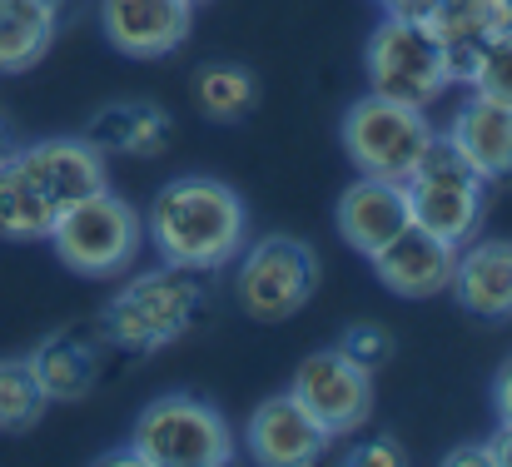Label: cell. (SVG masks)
<instances>
[{"mask_svg": "<svg viewBox=\"0 0 512 467\" xmlns=\"http://www.w3.org/2000/svg\"><path fill=\"white\" fill-rule=\"evenodd\" d=\"M423 25L433 30V40L443 45L448 60V80L453 85H473L483 50L512 30V0H443L438 10L423 15Z\"/></svg>", "mask_w": 512, "mask_h": 467, "instance_id": "7c38bea8", "label": "cell"}, {"mask_svg": "<svg viewBox=\"0 0 512 467\" xmlns=\"http://www.w3.org/2000/svg\"><path fill=\"white\" fill-rule=\"evenodd\" d=\"M368 264H373V274H378V284L388 294H398V299H438L453 284L458 244H448V239L408 224L383 249H373Z\"/></svg>", "mask_w": 512, "mask_h": 467, "instance_id": "30bf717a", "label": "cell"}, {"mask_svg": "<svg viewBox=\"0 0 512 467\" xmlns=\"http://www.w3.org/2000/svg\"><path fill=\"white\" fill-rule=\"evenodd\" d=\"M10 155V125H5V120H0V159Z\"/></svg>", "mask_w": 512, "mask_h": 467, "instance_id": "4dcf8cb0", "label": "cell"}, {"mask_svg": "<svg viewBox=\"0 0 512 467\" xmlns=\"http://www.w3.org/2000/svg\"><path fill=\"white\" fill-rule=\"evenodd\" d=\"M348 463L353 467H403L408 463V453H403V443H393V438H373V443L353 448Z\"/></svg>", "mask_w": 512, "mask_h": 467, "instance_id": "484cf974", "label": "cell"}, {"mask_svg": "<svg viewBox=\"0 0 512 467\" xmlns=\"http://www.w3.org/2000/svg\"><path fill=\"white\" fill-rule=\"evenodd\" d=\"M468 90L483 95V100H493V105H508L512 110V30H503V35L483 50L478 75H473Z\"/></svg>", "mask_w": 512, "mask_h": 467, "instance_id": "cb8c5ba5", "label": "cell"}, {"mask_svg": "<svg viewBox=\"0 0 512 467\" xmlns=\"http://www.w3.org/2000/svg\"><path fill=\"white\" fill-rule=\"evenodd\" d=\"M343 155L358 174L368 179H408L418 169V159L433 140V125H428V110L418 105H403V100H388V95H363L343 110Z\"/></svg>", "mask_w": 512, "mask_h": 467, "instance_id": "52a82bcc", "label": "cell"}, {"mask_svg": "<svg viewBox=\"0 0 512 467\" xmlns=\"http://www.w3.org/2000/svg\"><path fill=\"white\" fill-rule=\"evenodd\" d=\"M408 189V214L418 229L448 239V244H468L483 224V209H488V179L468 164V155L433 130L428 150L418 159V169L403 179Z\"/></svg>", "mask_w": 512, "mask_h": 467, "instance_id": "3957f363", "label": "cell"}, {"mask_svg": "<svg viewBox=\"0 0 512 467\" xmlns=\"http://www.w3.org/2000/svg\"><path fill=\"white\" fill-rule=\"evenodd\" d=\"M85 140L100 150V155H130V159H155L170 145V115L150 100H120V105H105Z\"/></svg>", "mask_w": 512, "mask_h": 467, "instance_id": "d6986e66", "label": "cell"}, {"mask_svg": "<svg viewBox=\"0 0 512 467\" xmlns=\"http://www.w3.org/2000/svg\"><path fill=\"white\" fill-rule=\"evenodd\" d=\"M244 443L264 467H309L329 453L334 438L309 418V408L294 393H279V398H264L254 408Z\"/></svg>", "mask_w": 512, "mask_h": 467, "instance_id": "4fadbf2b", "label": "cell"}, {"mask_svg": "<svg viewBox=\"0 0 512 467\" xmlns=\"http://www.w3.org/2000/svg\"><path fill=\"white\" fill-rule=\"evenodd\" d=\"M20 159L35 184L55 199V209L65 214L75 199L95 194V189H110V169H105V155L85 140V135H60V140H35V145H20L10 150Z\"/></svg>", "mask_w": 512, "mask_h": 467, "instance_id": "5bb4252c", "label": "cell"}, {"mask_svg": "<svg viewBox=\"0 0 512 467\" xmlns=\"http://www.w3.org/2000/svg\"><path fill=\"white\" fill-rule=\"evenodd\" d=\"M339 234L343 244L353 249V254H373V249H383L398 229H408L413 224V214H408V189L398 184V179H368V174H358L348 189H343L339 199Z\"/></svg>", "mask_w": 512, "mask_h": 467, "instance_id": "9a60e30c", "label": "cell"}, {"mask_svg": "<svg viewBox=\"0 0 512 467\" xmlns=\"http://www.w3.org/2000/svg\"><path fill=\"white\" fill-rule=\"evenodd\" d=\"M363 70H368V90L418 105L428 110L453 80H448V60L443 45L433 40V30L423 20L408 15H383L363 45Z\"/></svg>", "mask_w": 512, "mask_h": 467, "instance_id": "ba28073f", "label": "cell"}, {"mask_svg": "<svg viewBox=\"0 0 512 467\" xmlns=\"http://www.w3.org/2000/svg\"><path fill=\"white\" fill-rule=\"evenodd\" d=\"M443 463L448 467H493V453H488V443H473V448H453Z\"/></svg>", "mask_w": 512, "mask_h": 467, "instance_id": "83f0119b", "label": "cell"}, {"mask_svg": "<svg viewBox=\"0 0 512 467\" xmlns=\"http://www.w3.org/2000/svg\"><path fill=\"white\" fill-rule=\"evenodd\" d=\"M189 5H204V0H189Z\"/></svg>", "mask_w": 512, "mask_h": 467, "instance_id": "1f68e13d", "label": "cell"}, {"mask_svg": "<svg viewBox=\"0 0 512 467\" xmlns=\"http://www.w3.org/2000/svg\"><path fill=\"white\" fill-rule=\"evenodd\" d=\"M60 15H50L40 0H0V75L35 70L55 45Z\"/></svg>", "mask_w": 512, "mask_h": 467, "instance_id": "44dd1931", "label": "cell"}, {"mask_svg": "<svg viewBox=\"0 0 512 467\" xmlns=\"http://www.w3.org/2000/svg\"><path fill=\"white\" fill-rule=\"evenodd\" d=\"M145 239L155 244L160 264L184 274H214L234 264L249 244V209L234 184L209 174H179L150 199Z\"/></svg>", "mask_w": 512, "mask_h": 467, "instance_id": "6da1fadb", "label": "cell"}, {"mask_svg": "<svg viewBox=\"0 0 512 467\" xmlns=\"http://www.w3.org/2000/svg\"><path fill=\"white\" fill-rule=\"evenodd\" d=\"M50 244L60 254V264L80 279H115L140 259L145 244V219L135 204H125L115 189H95L85 199H75L55 229Z\"/></svg>", "mask_w": 512, "mask_h": 467, "instance_id": "277c9868", "label": "cell"}, {"mask_svg": "<svg viewBox=\"0 0 512 467\" xmlns=\"http://www.w3.org/2000/svg\"><path fill=\"white\" fill-rule=\"evenodd\" d=\"M254 100H259V85H254V75L244 70V65H204V70H194V105L209 115V120H219V125H234V120H244L249 110H254Z\"/></svg>", "mask_w": 512, "mask_h": 467, "instance_id": "7402d4cb", "label": "cell"}, {"mask_svg": "<svg viewBox=\"0 0 512 467\" xmlns=\"http://www.w3.org/2000/svg\"><path fill=\"white\" fill-rule=\"evenodd\" d=\"M130 448L145 467H224L234 463V433L224 413L194 393H165L135 418Z\"/></svg>", "mask_w": 512, "mask_h": 467, "instance_id": "5b68a950", "label": "cell"}, {"mask_svg": "<svg viewBox=\"0 0 512 467\" xmlns=\"http://www.w3.org/2000/svg\"><path fill=\"white\" fill-rule=\"evenodd\" d=\"M493 408H498V423H512V358L493 378Z\"/></svg>", "mask_w": 512, "mask_h": 467, "instance_id": "4316f807", "label": "cell"}, {"mask_svg": "<svg viewBox=\"0 0 512 467\" xmlns=\"http://www.w3.org/2000/svg\"><path fill=\"white\" fill-rule=\"evenodd\" d=\"M25 358H30V368H35L50 403H80L100 378V338H85L80 328L50 333Z\"/></svg>", "mask_w": 512, "mask_h": 467, "instance_id": "e0dca14e", "label": "cell"}, {"mask_svg": "<svg viewBox=\"0 0 512 467\" xmlns=\"http://www.w3.org/2000/svg\"><path fill=\"white\" fill-rule=\"evenodd\" d=\"M458 304L483 318V323H508L512 318V239H468V249H458L453 264V284Z\"/></svg>", "mask_w": 512, "mask_h": 467, "instance_id": "2e32d148", "label": "cell"}, {"mask_svg": "<svg viewBox=\"0 0 512 467\" xmlns=\"http://www.w3.org/2000/svg\"><path fill=\"white\" fill-rule=\"evenodd\" d=\"M50 398L30 358H0V433H30L45 418Z\"/></svg>", "mask_w": 512, "mask_h": 467, "instance_id": "603a6c76", "label": "cell"}, {"mask_svg": "<svg viewBox=\"0 0 512 467\" xmlns=\"http://www.w3.org/2000/svg\"><path fill=\"white\" fill-rule=\"evenodd\" d=\"M40 5H45V10H50V15H60V20H65V10H70V5H75V0H40Z\"/></svg>", "mask_w": 512, "mask_h": 467, "instance_id": "f546056e", "label": "cell"}, {"mask_svg": "<svg viewBox=\"0 0 512 467\" xmlns=\"http://www.w3.org/2000/svg\"><path fill=\"white\" fill-rule=\"evenodd\" d=\"M339 348L353 358V363H363L368 373H373L378 363L393 358V338H388V328H378V323H353V328L343 333Z\"/></svg>", "mask_w": 512, "mask_h": 467, "instance_id": "d4e9b609", "label": "cell"}, {"mask_svg": "<svg viewBox=\"0 0 512 467\" xmlns=\"http://www.w3.org/2000/svg\"><path fill=\"white\" fill-rule=\"evenodd\" d=\"M194 5L189 0H105L100 30L130 60H165L189 40Z\"/></svg>", "mask_w": 512, "mask_h": 467, "instance_id": "8fae6325", "label": "cell"}, {"mask_svg": "<svg viewBox=\"0 0 512 467\" xmlns=\"http://www.w3.org/2000/svg\"><path fill=\"white\" fill-rule=\"evenodd\" d=\"M204 313V284L199 274H184V269H150V274H135L100 318L105 328V343L120 348V353H160L179 343Z\"/></svg>", "mask_w": 512, "mask_h": 467, "instance_id": "7a4b0ae2", "label": "cell"}, {"mask_svg": "<svg viewBox=\"0 0 512 467\" xmlns=\"http://www.w3.org/2000/svg\"><path fill=\"white\" fill-rule=\"evenodd\" d=\"M319 289V254L294 234H264L239 249L234 304L254 323H289Z\"/></svg>", "mask_w": 512, "mask_h": 467, "instance_id": "8992f818", "label": "cell"}, {"mask_svg": "<svg viewBox=\"0 0 512 467\" xmlns=\"http://www.w3.org/2000/svg\"><path fill=\"white\" fill-rule=\"evenodd\" d=\"M55 219H60V209L35 184V174L15 155L0 159V239H10V244H40V239H50Z\"/></svg>", "mask_w": 512, "mask_h": 467, "instance_id": "ffe728a7", "label": "cell"}, {"mask_svg": "<svg viewBox=\"0 0 512 467\" xmlns=\"http://www.w3.org/2000/svg\"><path fill=\"white\" fill-rule=\"evenodd\" d=\"M289 393L309 408V418L339 443L348 433H358L373 413V373L363 363H353L343 348H319L299 363Z\"/></svg>", "mask_w": 512, "mask_h": 467, "instance_id": "9c48e42d", "label": "cell"}, {"mask_svg": "<svg viewBox=\"0 0 512 467\" xmlns=\"http://www.w3.org/2000/svg\"><path fill=\"white\" fill-rule=\"evenodd\" d=\"M448 140L468 155V164L493 184V179H512V110L508 105H493L483 95H473L453 125H448Z\"/></svg>", "mask_w": 512, "mask_h": 467, "instance_id": "ac0fdd59", "label": "cell"}, {"mask_svg": "<svg viewBox=\"0 0 512 467\" xmlns=\"http://www.w3.org/2000/svg\"><path fill=\"white\" fill-rule=\"evenodd\" d=\"M488 453H493V467H512V423H498V433L488 438Z\"/></svg>", "mask_w": 512, "mask_h": 467, "instance_id": "f1b7e54d", "label": "cell"}]
</instances>
